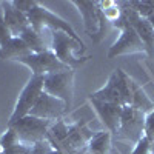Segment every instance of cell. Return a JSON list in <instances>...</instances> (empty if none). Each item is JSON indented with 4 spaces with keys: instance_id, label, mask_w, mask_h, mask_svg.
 Here are the masks:
<instances>
[{
    "instance_id": "cell-3",
    "label": "cell",
    "mask_w": 154,
    "mask_h": 154,
    "mask_svg": "<svg viewBox=\"0 0 154 154\" xmlns=\"http://www.w3.org/2000/svg\"><path fill=\"white\" fill-rule=\"evenodd\" d=\"M71 3L82 14L86 34L93 38L94 43L102 42V38L106 34V22L108 20L105 19L103 12L99 8V3L91 2V0H72Z\"/></svg>"
},
{
    "instance_id": "cell-1",
    "label": "cell",
    "mask_w": 154,
    "mask_h": 154,
    "mask_svg": "<svg viewBox=\"0 0 154 154\" xmlns=\"http://www.w3.org/2000/svg\"><path fill=\"white\" fill-rule=\"evenodd\" d=\"M49 46H51V51L56 54V57L71 69L82 66L89 59L88 56L85 57L79 56V53H82L85 48L83 43H79L72 37H69L66 32H62V31H51Z\"/></svg>"
},
{
    "instance_id": "cell-8",
    "label": "cell",
    "mask_w": 154,
    "mask_h": 154,
    "mask_svg": "<svg viewBox=\"0 0 154 154\" xmlns=\"http://www.w3.org/2000/svg\"><path fill=\"white\" fill-rule=\"evenodd\" d=\"M17 62L25 66H28L32 71V75H42V77H45L48 74H56V72L71 69L65 63H62L51 49L45 51V53H37V54L32 53L29 56L19 59Z\"/></svg>"
},
{
    "instance_id": "cell-25",
    "label": "cell",
    "mask_w": 154,
    "mask_h": 154,
    "mask_svg": "<svg viewBox=\"0 0 154 154\" xmlns=\"http://www.w3.org/2000/svg\"><path fill=\"white\" fill-rule=\"evenodd\" d=\"M148 20H149V22H151V25H152V28H154V16H152V17H149V19H148Z\"/></svg>"
},
{
    "instance_id": "cell-19",
    "label": "cell",
    "mask_w": 154,
    "mask_h": 154,
    "mask_svg": "<svg viewBox=\"0 0 154 154\" xmlns=\"http://www.w3.org/2000/svg\"><path fill=\"white\" fill-rule=\"evenodd\" d=\"M19 143H22V142L19 140L16 131L12 130V128H8V130L5 131V134L0 137V148H2V151L9 149V148L16 146V145H19Z\"/></svg>"
},
{
    "instance_id": "cell-16",
    "label": "cell",
    "mask_w": 154,
    "mask_h": 154,
    "mask_svg": "<svg viewBox=\"0 0 154 154\" xmlns=\"http://www.w3.org/2000/svg\"><path fill=\"white\" fill-rule=\"evenodd\" d=\"M20 38L28 45V48L31 49V53L37 54V53H45V51L51 49V46L45 42V38L42 34H38L37 31H34L31 26H28L20 35Z\"/></svg>"
},
{
    "instance_id": "cell-7",
    "label": "cell",
    "mask_w": 154,
    "mask_h": 154,
    "mask_svg": "<svg viewBox=\"0 0 154 154\" xmlns=\"http://www.w3.org/2000/svg\"><path fill=\"white\" fill-rule=\"evenodd\" d=\"M42 93H43V77L42 75H31V79L28 80V83L23 86V89L19 94L17 103H16L14 111H12L11 117H9L8 125H12L19 119L28 116Z\"/></svg>"
},
{
    "instance_id": "cell-15",
    "label": "cell",
    "mask_w": 154,
    "mask_h": 154,
    "mask_svg": "<svg viewBox=\"0 0 154 154\" xmlns=\"http://www.w3.org/2000/svg\"><path fill=\"white\" fill-rule=\"evenodd\" d=\"M130 88H131V106H136L139 109H142L146 114L154 109V102L146 96L142 85H139L133 77L130 80Z\"/></svg>"
},
{
    "instance_id": "cell-10",
    "label": "cell",
    "mask_w": 154,
    "mask_h": 154,
    "mask_svg": "<svg viewBox=\"0 0 154 154\" xmlns=\"http://www.w3.org/2000/svg\"><path fill=\"white\" fill-rule=\"evenodd\" d=\"M66 109H68V106L63 100L43 91L40 94V97H38V100L35 102L34 108L29 111V116L54 122V120H59Z\"/></svg>"
},
{
    "instance_id": "cell-9",
    "label": "cell",
    "mask_w": 154,
    "mask_h": 154,
    "mask_svg": "<svg viewBox=\"0 0 154 154\" xmlns=\"http://www.w3.org/2000/svg\"><path fill=\"white\" fill-rule=\"evenodd\" d=\"M137 53H146L143 42L140 40L139 34L130 23H126L120 29V35L116 40L106 53L108 59H114L119 56H130V54H137Z\"/></svg>"
},
{
    "instance_id": "cell-14",
    "label": "cell",
    "mask_w": 154,
    "mask_h": 154,
    "mask_svg": "<svg viewBox=\"0 0 154 154\" xmlns=\"http://www.w3.org/2000/svg\"><path fill=\"white\" fill-rule=\"evenodd\" d=\"M29 54H32L31 49L20 37H12L5 46L0 48V59H3V60L17 62L19 59H22L25 56H29Z\"/></svg>"
},
{
    "instance_id": "cell-24",
    "label": "cell",
    "mask_w": 154,
    "mask_h": 154,
    "mask_svg": "<svg viewBox=\"0 0 154 154\" xmlns=\"http://www.w3.org/2000/svg\"><path fill=\"white\" fill-rule=\"evenodd\" d=\"M35 3L37 2H32V0H14V2H12L14 8H17L19 11H22L23 14H28Z\"/></svg>"
},
{
    "instance_id": "cell-13",
    "label": "cell",
    "mask_w": 154,
    "mask_h": 154,
    "mask_svg": "<svg viewBox=\"0 0 154 154\" xmlns=\"http://www.w3.org/2000/svg\"><path fill=\"white\" fill-rule=\"evenodd\" d=\"M89 97H93L96 100H100V102H108V103H117V105H122L125 106L123 103V99H122V93H120V86H119V77H117V72H112L109 75L108 82L105 83V86H102L97 91L91 93Z\"/></svg>"
},
{
    "instance_id": "cell-23",
    "label": "cell",
    "mask_w": 154,
    "mask_h": 154,
    "mask_svg": "<svg viewBox=\"0 0 154 154\" xmlns=\"http://www.w3.org/2000/svg\"><path fill=\"white\" fill-rule=\"evenodd\" d=\"M145 137H148L154 143V109L149 111L145 117Z\"/></svg>"
},
{
    "instance_id": "cell-5",
    "label": "cell",
    "mask_w": 154,
    "mask_h": 154,
    "mask_svg": "<svg viewBox=\"0 0 154 154\" xmlns=\"http://www.w3.org/2000/svg\"><path fill=\"white\" fill-rule=\"evenodd\" d=\"M145 117L146 112L131 105H125L120 117V126L116 137L120 140H128L131 143H137L145 136Z\"/></svg>"
},
{
    "instance_id": "cell-20",
    "label": "cell",
    "mask_w": 154,
    "mask_h": 154,
    "mask_svg": "<svg viewBox=\"0 0 154 154\" xmlns=\"http://www.w3.org/2000/svg\"><path fill=\"white\" fill-rule=\"evenodd\" d=\"M131 154H154V143L151 142L148 137L143 136L136 143V146H134Z\"/></svg>"
},
{
    "instance_id": "cell-18",
    "label": "cell",
    "mask_w": 154,
    "mask_h": 154,
    "mask_svg": "<svg viewBox=\"0 0 154 154\" xmlns=\"http://www.w3.org/2000/svg\"><path fill=\"white\" fill-rule=\"evenodd\" d=\"M130 6L140 17L149 19L154 16V0H143V2H128Z\"/></svg>"
},
{
    "instance_id": "cell-6",
    "label": "cell",
    "mask_w": 154,
    "mask_h": 154,
    "mask_svg": "<svg viewBox=\"0 0 154 154\" xmlns=\"http://www.w3.org/2000/svg\"><path fill=\"white\" fill-rule=\"evenodd\" d=\"M74 69L48 74L43 77V91L63 100L66 106L71 108L74 100Z\"/></svg>"
},
{
    "instance_id": "cell-22",
    "label": "cell",
    "mask_w": 154,
    "mask_h": 154,
    "mask_svg": "<svg viewBox=\"0 0 154 154\" xmlns=\"http://www.w3.org/2000/svg\"><path fill=\"white\" fill-rule=\"evenodd\" d=\"M53 151V146L49 145L48 140H43V142H38L35 145H31L26 154H49Z\"/></svg>"
},
{
    "instance_id": "cell-21",
    "label": "cell",
    "mask_w": 154,
    "mask_h": 154,
    "mask_svg": "<svg viewBox=\"0 0 154 154\" xmlns=\"http://www.w3.org/2000/svg\"><path fill=\"white\" fill-rule=\"evenodd\" d=\"M12 38V34L11 31L8 29L6 23H5V19H3V8L0 5V48L5 46L9 40Z\"/></svg>"
},
{
    "instance_id": "cell-12",
    "label": "cell",
    "mask_w": 154,
    "mask_h": 154,
    "mask_svg": "<svg viewBox=\"0 0 154 154\" xmlns=\"http://www.w3.org/2000/svg\"><path fill=\"white\" fill-rule=\"evenodd\" d=\"M3 8V19L8 29L11 31L12 37H20L22 32L29 26V22L26 14H23L22 11H19L17 8H14L12 2H0Z\"/></svg>"
},
{
    "instance_id": "cell-11",
    "label": "cell",
    "mask_w": 154,
    "mask_h": 154,
    "mask_svg": "<svg viewBox=\"0 0 154 154\" xmlns=\"http://www.w3.org/2000/svg\"><path fill=\"white\" fill-rule=\"evenodd\" d=\"M89 102H91V105H93L94 111L97 112L99 119L102 120V123L105 125L106 131H109L111 134H117L119 126H120V117H122L123 106L117 105V103L100 102V100H96L93 97H89Z\"/></svg>"
},
{
    "instance_id": "cell-2",
    "label": "cell",
    "mask_w": 154,
    "mask_h": 154,
    "mask_svg": "<svg viewBox=\"0 0 154 154\" xmlns=\"http://www.w3.org/2000/svg\"><path fill=\"white\" fill-rule=\"evenodd\" d=\"M28 17V22H29V26L37 31L38 34L43 35V29H51V31H62V32H66L69 37H72L74 40H77L79 43H83L82 38L75 34L74 28L71 26V25L63 20L60 16L54 14V12H51L49 9H46L45 6L35 3L32 6V9L26 14Z\"/></svg>"
},
{
    "instance_id": "cell-4",
    "label": "cell",
    "mask_w": 154,
    "mask_h": 154,
    "mask_svg": "<svg viewBox=\"0 0 154 154\" xmlns=\"http://www.w3.org/2000/svg\"><path fill=\"white\" fill-rule=\"evenodd\" d=\"M53 120H45V119H38L34 116H25V117L19 119L12 125H8V128H12L16 131L17 137L22 143L25 145H35L38 142L46 140L48 131Z\"/></svg>"
},
{
    "instance_id": "cell-17",
    "label": "cell",
    "mask_w": 154,
    "mask_h": 154,
    "mask_svg": "<svg viewBox=\"0 0 154 154\" xmlns=\"http://www.w3.org/2000/svg\"><path fill=\"white\" fill-rule=\"evenodd\" d=\"M111 133L109 131H99L93 136L88 143L89 154H109L111 151Z\"/></svg>"
}]
</instances>
